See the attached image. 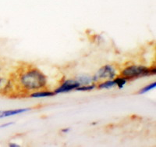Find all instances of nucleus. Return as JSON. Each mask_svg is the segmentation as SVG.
Returning a JSON list of instances; mask_svg holds the SVG:
<instances>
[{
  "instance_id": "1",
  "label": "nucleus",
  "mask_w": 156,
  "mask_h": 147,
  "mask_svg": "<svg viewBox=\"0 0 156 147\" xmlns=\"http://www.w3.org/2000/svg\"><path fill=\"white\" fill-rule=\"evenodd\" d=\"M20 82L28 90H37L45 86L47 79L41 71L33 69L22 75Z\"/></svg>"
},
{
  "instance_id": "2",
  "label": "nucleus",
  "mask_w": 156,
  "mask_h": 147,
  "mask_svg": "<svg viewBox=\"0 0 156 147\" xmlns=\"http://www.w3.org/2000/svg\"><path fill=\"white\" fill-rule=\"evenodd\" d=\"M155 73V69H150L144 66H131L124 69L122 72V77L126 79L140 78V77L148 76Z\"/></svg>"
},
{
  "instance_id": "3",
  "label": "nucleus",
  "mask_w": 156,
  "mask_h": 147,
  "mask_svg": "<svg viewBox=\"0 0 156 147\" xmlns=\"http://www.w3.org/2000/svg\"><path fill=\"white\" fill-rule=\"evenodd\" d=\"M115 71L112 66L106 65L104 66L99 71H98L97 74L93 77L94 82L99 79H108L112 80L115 78Z\"/></svg>"
},
{
  "instance_id": "4",
  "label": "nucleus",
  "mask_w": 156,
  "mask_h": 147,
  "mask_svg": "<svg viewBox=\"0 0 156 147\" xmlns=\"http://www.w3.org/2000/svg\"><path fill=\"white\" fill-rule=\"evenodd\" d=\"M80 83L75 79L66 80L59 88L55 91V93H64V92H69L72 90H74L76 88L80 86Z\"/></svg>"
},
{
  "instance_id": "5",
  "label": "nucleus",
  "mask_w": 156,
  "mask_h": 147,
  "mask_svg": "<svg viewBox=\"0 0 156 147\" xmlns=\"http://www.w3.org/2000/svg\"><path fill=\"white\" fill-rule=\"evenodd\" d=\"M30 110V108H23V109H18V110H5V111H0V119L3 118V117H10L12 115H16L20 113H24Z\"/></svg>"
},
{
  "instance_id": "6",
  "label": "nucleus",
  "mask_w": 156,
  "mask_h": 147,
  "mask_svg": "<svg viewBox=\"0 0 156 147\" xmlns=\"http://www.w3.org/2000/svg\"><path fill=\"white\" fill-rule=\"evenodd\" d=\"M55 93L53 92H48V91H41V92H35L30 95L32 98H43V97H50L53 96Z\"/></svg>"
},
{
  "instance_id": "7",
  "label": "nucleus",
  "mask_w": 156,
  "mask_h": 147,
  "mask_svg": "<svg viewBox=\"0 0 156 147\" xmlns=\"http://www.w3.org/2000/svg\"><path fill=\"white\" fill-rule=\"evenodd\" d=\"M79 83H80V85H90V84H92V82H94V80H93V78H90V77L88 76H80L78 77L77 79H76Z\"/></svg>"
},
{
  "instance_id": "8",
  "label": "nucleus",
  "mask_w": 156,
  "mask_h": 147,
  "mask_svg": "<svg viewBox=\"0 0 156 147\" xmlns=\"http://www.w3.org/2000/svg\"><path fill=\"white\" fill-rule=\"evenodd\" d=\"M115 85V82H114V80H108L106 82H103V83L100 84L98 85V88L99 89H111L112 87H114Z\"/></svg>"
},
{
  "instance_id": "9",
  "label": "nucleus",
  "mask_w": 156,
  "mask_h": 147,
  "mask_svg": "<svg viewBox=\"0 0 156 147\" xmlns=\"http://www.w3.org/2000/svg\"><path fill=\"white\" fill-rule=\"evenodd\" d=\"M95 88V85L93 84L87 85H80V86L76 88V91H80V92H88V91H91Z\"/></svg>"
},
{
  "instance_id": "10",
  "label": "nucleus",
  "mask_w": 156,
  "mask_h": 147,
  "mask_svg": "<svg viewBox=\"0 0 156 147\" xmlns=\"http://www.w3.org/2000/svg\"><path fill=\"white\" fill-rule=\"evenodd\" d=\"M114 82H115V85L119 87V89H122V87L124 86L125 84L127 82V79L124 77H122V78H117L114 80Z\"/></svg>"
},
{
  "instance_id": "11",
  "label": "nucleus",
  "mask_w": 156,
  "mask_h": 147,
  "mask_svg": "<svg viewBox=\"0 0 156 147\" xmlns=\"http://www.w3.org/2000/svg\"><path fill=\"white\" fill-rule=\"evenodd\" d=\"M155 87H156V82L151 83V85H147V86H145L144 88H143L141 90H140L139 93H140V94H144V93H145V92H148V91L151 90V89H154V88H155Z\"/></svg>"
},
{
  "instance_id": "12",
  "label": "nucleus",
  "mask_w": 156,
  "mask_h": 147,
  "mask_svg": "<svg viewBox=\"0 0 156 147\" xmlns=\"http://www.w3.org/2000/svg\"><path fill=\"white\" fill-rule=\"evenodd\" d=\"M12 124H13V122H10V123H7V124H2V125H0V128H5V127H8V126H9V125H12Z\"/></svg>"
},
{
  "instance_id": "13",
  "label": "nucleus",
  "mask_w": 156,
  "mask_h": 147,
  "mask_svg": "<svg viewBox=\"0 0 156 147\" xmlns=\"http://www.w3.org/2000/svg\"><path fill=\"white\" fill-rule=\"evenodd\" d=\"M9 146L16 147V146H19V145H17V144H9Z\"/></svg>"
},
{
  "instance_id": "14",
  "label": "nucleus",
  "mask_w": 156,
  "mask_h": 147,
  "mask_svg": "<svg viewBox=\"0 0 156 147\" xmlns=\"http://www.w3.org/2000/svg\"><path fill=\"white\" fill-rule=\"evenodd\" d=\"M69 131V128H65V129L62 130V132H67Z\"/></svg>"
}]
</instances>
